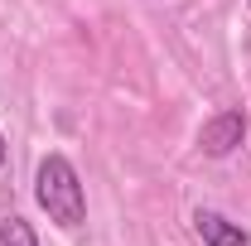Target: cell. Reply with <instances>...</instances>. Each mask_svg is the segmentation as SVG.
Instances as JSON below:
<instances>
[{
	"label": "cell",
	"instance_id": "6da1fadb",
	"mask_svg": "<svg viewBox=\"0 0 251 246\" xmlns=\"http://www.w3.org/2000/svg\"><path fill=\"white\" fill-rule=\"evenodd\" d=\"M34 198L49 213V222H58L63 232H73V227L87 222V193H82V179H77V169H73L68 154H44L39 159Z\"/></svg>",
	"mask_w": 251,
	"mask_h": 246
},
{
	"label": "cell",
	"instance_id": "7a4b0ae2",
	"mask_svg": "<svg viewBox=\"0 0 251 246\" xmlns=\"http://www.w3.org/2000/svg\"><path fill=\"white\" fill-rule=\"evenodd\" d=\"M242 140H247V111H218V116H208L203 130H198V150L208 154V159H227Z\"/></svg>",
	"mask_w": 251,
	"mask_h": 246
},
{
	"label": "cell",
	"instance_id": "3957f363",
	"mask_svg": "<svg viewBox=\"0 0 251 246\" xmlns=\"http://www.w3.org/2000/svg\"><path fill=\"white\" fill-rule=\"evenodd\" d=\"M193 232L203 237V246H247V232H242L232 217L213 213V208H198V213H193Z\"/></svg>",
	"mask_w": 251,
	"mask_h": 246
},
{
	"label": "cell",
	"instance_id": "277c9868",
	"mask_svg": "<svg viewBox=\"0 0 251 246\" xmlns=\"http://www.w3.org/2000/svg\"><path fill=\"white\" fill-rule=\"evenodd\" d=\"M0 246H39V237H34V227L25 222V217H0Z\"/></svg>",
	"mask_w": 251,
	"mask_h": 246
},
{
	"label": "cell",
	"instance_id": "5b68a950",
	"mask_svg": "<svg viewBox=\"0 0 251 246\" xmlns=\"http://www.w3.org/2000/svg\"><path fill=\"white\" fill-rule=\"evenodd\" d=\"M0 164H5V135H0Z\"/></svg>",
	"mask_w": 251,
	"mask_h": 246
}]
</instances>
